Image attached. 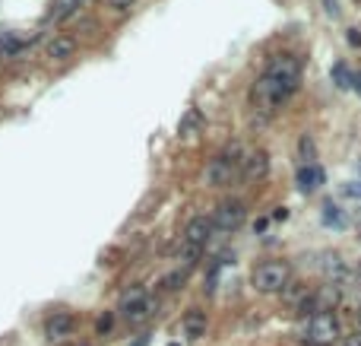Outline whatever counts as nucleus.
Returning a JSON list of instances; mask_svg holds the SVG:
<instances>
[{
    "instance_id": "6e6552de",
    "label": "nucleus",
    "mask_w": 361,
    "mask_h": 346,
    "mask_svg": "<svg viewBox=\"0 0 361 346\" xmlns=\"http://www.w3.org/2000/svg\"><path fill=\"white\" fill-rule=\"evenodd\" d=\"M212 232H216V226H212V216H193V219L184 226V245L203 251L206 242L212 238Z\"/></svg>"
},
{
    "instance_id": "39448f33",
    "label": "nucleus",
    "mask_w": 361,
    "mask_h": 346,
    "mask_svg": "<svg viewBox=\"0 0 361 346\" xmlns=\"http://www.w3.org/2000/svg\"><path fill=\"white\" fill-rule=\"evenodd\" d=\"M263 73L270 76V80H276V83L282 86V89L288 92V96H295L301 86V61L295 55H276L266 61Z\"/></svg>"
},
{
    "instance_id": "4be33fe9",
    "label": "nucleus",
    "mask_w": 361,
    "mask_h": 346,
    "mask_svg": "<svg viewBox=\"0 0 361 346\" xmlns=\"http://www.w3.org/2000/svg\"><path fill=\"white\" fill-rule=\"evenodd\" d=\"M346 346H361V331H355V333H348V340H346Z\"/></svg>"
},
{
    "instance_id": "393cba45",
    "label": "nucleus",
    "mask_w": 361,
    "mask_h": 346,
    "mask_svg": "<svg viewBox=\"0 0 361 346\" xmlns=\"http://www.w3.org/2000/svg\"><path fill=\"white\" fill-rule=\"evenodd\" d=\"M352 86H355V89H358V92H361V70H358V73H355V80H352Z\"/></svg>"
},
{
    "instance_id": "a211bd4d",
    "label": "nucleus",
    "mask_w": 361,
    "mask_h": 346,
    "mask_svg": "<svg viewBox=\"0 0 361 346\" xmlns=\"http://www.w3.org/2000/svg\"><path fill=\"white\" fill-rule=\"evenodd\" d=\"M323 222H336V226H339V222H342L339 207H333V203H327V207H323Z\"/></svg>"
},
{
    "instance_id": "b1692460",
    "label": "nucleus",
    "mask_w": 361,
    "mask_h": 346,
    "mask_svg": "<svg viewBox=\"0 0 361 346\" xmlns=\"http://www.w3.org/2000/svg\"><path fill=\"white\" fill-rule=\"evenodd\" d=\"M346 194H352V197H361V181H358V185H348V187H346Z\"/></svg>"
},
{
    "instance_id": "f03ea898",
    "label": "nucleus",
    "mask_w": 361,
    "mask_h": 346,
    "mask_svg": "<svg viewBox=\"0 0 361 346\" xmlns=\"http://www.w3.org/2000/svg\"><path fill=\"white\" fill-rule=\"evenodd\" d=\"M288 280H292V267L288 261H263L253 267L251 273V286L263 296H273V292H286Z\"/></svg>"
},
{
    "instance_id": "20e7f679",
    "label": "nucleus",
    "mask_w": 361,
    "mask_h": 346,
    "mask_svg": "<svg viewBox=\"0 0 361 346\" xmlns=\"http://www.w3.org/2000/svg\"><path fill=\"white\" fill-rule=\"evenodd\" d=\"M339 340H342V327L333 312H317L307 318V327H304L307 346H333V343H339Z\"/></svg>"
},
{
    "instance_id": "1a4fd4ad",
    "label": "nucleus",
    "mask_w": 361,
    "mask_h": 346,
    "mask_svg": "<svg viewBox=\"0 0 361 346\" xmlns=\"http://www.w3.org/2000/svg\"><path fill=\"white\" fill-rule=\"evenodd\" d=\"M266 175H270V152L266 150H251L244 156V162H241V178L244 181H263Z\"/></svg>"
},
{
    "instance_id": "2eb2a0df",
    "label": "nucleus",
    "mask_w": 361,
    "mask_h": 346,
    "mask_svg": "<svg viewBox=\"0 0 361 346\" xmlns=\"http://www.w3.org/2000/svg\"><path fill=\"white\" fill-rule=\"evenodd\" d=\"M330 76H333L336 89H352V80H355V73L346 67V64H333V70H330Z\"/></svg>"
},
{
    "instance_id": "6ab92c4d",
    "label": "nucleus",
    "mask_w": 361,
    "mask_h": 346,
    "mask_svg": "<svg viewBox=\"0 0 361 346\" xmlns=\"http://www.w3.org/2000/svg\"><path fill=\"white\" fill-rule=\"evenodd\" d=\"M133 3H137V0H108V7L117 10V13H127V10L133 7Z\"/></svg>"
},
{
    "instance_id": "0eeeda50",
    "label": "nucleus",
    "mask_w": 361,
    "mask_h": 346,
    "mask_svg": "<svg viewBox=\"0 0 361 346\" xmlns=\"http://www.w3.org/2000/svg\"><path fill=\"white\" fill-rule=\"evenodd\" d=\"M244 219H247V210L241 201H222L216 207V213H212V226L219 232H238L244 226Z\"/></svg>"
},
{
    "instance_id": "a878e982",
    "label": "nucleus",
    "mask_w": 361,
    "mask_h": 346,
    "mask_svg": "<svg viewBox=\"0 0 361 346\" xmlns=\"http://www.w3.org/2000/svg\"><path fill=\"white\" fill-rule=\"evenodd\" d=\"M358 331H361V308H358Z\"/></svg>"
},
{
    "instance_id": "5701e85b",
    "label": "nucleus",
    "mask_w": 361,
    "mask_h": 346,
    "mask_svg": "<svg viewBox=\"0 0 361 346\" xmlns=\"http://www.w3.org/2000/svg\"><path fill=\"white\" fill-rule=\"evenodd\" d=\"M323 3H327V13H330V16H339V7H336V0H323Z\"/></svg>"
},
{
    "instance_id": "ddd939ff",
    "label": "nucleus",
    "mask_w": 361,
    "mask_h": 346,
    "mask_svg": "<svg viewBox=\"0 0 361 346\" xmlns=\"http://www.w3.org/2000/svg\"><path fill=\"white\" fill-rule=\"evenodd\" d=\"M181 327H184V333L191 340L203 337V333H206V312H203V308H191V312L184 315V321H181Z\"/></svg>"
},
{
    "instance_id": "dca6fc26",
    "label": "nucleus",
    "mask_w": 361,
    "mask_h": 346,
    "mask_svg": "<svg viewBox=\"0 0 361 346\" xmlns=\"http://www.w3.org/2000/svg\"><path fill=\"white\" fill-rule=\"evenodd\" d=\"M298 156H301V166H311V162H314V140H311V134H301V137H298Z\"/></svg>"
},
{
    "instance_id": "9d476101",
    "label": "nucleus",
    "mask_w": 361,
    "mask_h": 346,
    "mask_svg": "<svg viewBox=\"0 0 361 346\" xmlns=\"http://www.w3.org/2000/svg\"><path fill=\"white\" fill-rule=\"evenodd\" d=\"M295 181H298V191H304V194H314L321 185H327V175H323V168L317 166V162H311V166H298V175H295Z\"/></svg>"
},
{
    "instance_id": "cd10ccee",
    "label": "nucleus",
    "mask_w": 361,
    "mask_h": 346,
    "mask_svg": "<svg viewBox=\"0 0 361 346\" xmlns=\"http://www.w3.org/2000/svg\"><path fill=\"white\" fill-rule=\"evenodd\" d=\"M76 3H80V0H76Z\"/></svg>"
},
{
    "instance_id": "aec40b11",
    "label": "nucleus",
    "mask_w": 361,
    "mask_h": 346,
    "mask_svg": "<svg viewBox=\"0 0 361 346\" xmlns=\"http://www.w3.org/2000/svg\"><path fill=\"white\" fill-rule=\"evenodd\" d=\"M346 38H348V45H361V32H358V29H348Z\"/></svg>"
},
{
    "instance_id": "9b49d317",
    "label": "nucleus",
    "mask_w": 361,
    "mask_h": 346,
    "mask_svg": "<svg viewBox=\"0 0 361 346\" xmlns=\"http://www.w3.org/2000/svg\"><path fill=\"white\" fill-rule=\"evenodd\" d=\"M45 55L57 64L70 61V57L76 55V38H70V35H54V38L48 42V48H45Z\"/></svg>"
},
{
    "instance_id": "bb28decb",
    "label": "nucleus",
    "mask_w": 361,
    "mask_h": 346,
    "mask_svg": "<svg viewBox=\"0 0 361 346\" xmlns=\"http://www.w3.org/2000/svg\"><path fill=\"white\" fill-rule=\"evenodd\" d=\"M355 3H361V0H355Z\"/></svg>"
},
{
    "instance_id": "423d86ee",
    "label": "nucleus",
    "mask_w": 361,
    "mask_h": 346,
    "mask_svg": "<svg viewBox=\"0 0 361 346\" xmlns=\"http://www.w3.org/2000/svg\"><path fill=\"white\" fill-rule=\"evenodd\" d=\"M121 318L127 321L130 327H137L152 318V298L143 286H133V289H127L121 296Z\"/></svg>"
},
{
    "instance_id": "f257e3e1",
    "label": "nucleus",
    "mask_w": 361,
    "mask_h": 346,
    "mask_svg": "<svg viewBox=\"0 0 361 346\" xmlns=\"http://www.w3.org/2000/svg\"><path fill=\"white\" fill-rule=\"evenodd\" d=\"M247 152L241 150V143H228L219 156H212L209 166H206V185L209 187H225L232 185L241 175V162H244Z\"/></svg>"
},
{
    "instance_id": "412c9836",
    "label": "nucleus",
    "mask_w": 361,
    "mask_h": 346,
    "mask_svg": "<svg viewBox=\"0 0 361 346\" xmlns=\"http://www.w3.org/2000/svg\"><path fill=\"white\" fill-rule=\"evenodd\" d=\"M98 333H105V331H108V327H111V315H105V318H98Z\"/></svg>"
},
{
    "instance_id": "f8f14e48",
    "label": "nucleus",
    "mask_w": 361,
    "mask_h": 346,
    "mask_svg": "<svg viewBox=\"0 0 361 346\" xmlns=\"http://www.w3.org/2000/svg\"><path fill=\"white\" fill-rule=\"evenodd\" d=\"M73 315H67V312H54L48 318V327H45V333H48L51 340H61V337H70L73 333Z\"/></svg>"
},
{
    "instance_id": "7ed1b4c3",
    "label": "nucleus",
    "mask_w": 361,
    "mask_h": 346,
    "mask_svg": "<svg viewBox=\"0 0 361 346\" xmlns=\"http://www.w3.org/2000/svg\"><path fill=\"white\" fill-rule=\"evenodd\" d=\"M288 99H292V96H288V92L282 89V86L276 83V80H270L266 73L257 76V83H253V89H251L253 108H257L260 115H266V118H273V115L288 102Z\"/></svg>"
},
{
    "instance_id": "f3484780",
    "label": "nucleus",
    "mask_w": 361,
    "mask_h": 346,
    "mask_svg": "<svg viewBox=\"0 0 361 346\" xmlns=\"http://www.w3.org/2000/svg\"><path fill=\"white\" fill-rule=\"evenodd\" d=\"M184 280H187V273H181V271H177V273H168V277L162 280V289L171 292V289H177V286H184Z\"/></svg>"
},
{
    "instance_id": "4468645a",
    "label": "nucleus",
    "mask_w": 361,
    "mask_h": 346,
    "mask_svg": "<svg viewBox=\"0 0 361 346\" xmlns=\"http://www.w3.org/2000/svg\"><path fill=\"white\" fill-rule=\"evenodd\" d=\"M200 127H203V115H200V108H187L184 115H181L177 134H181V137H197Z\"/></svg>"
}]
</instances>
